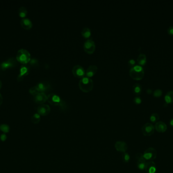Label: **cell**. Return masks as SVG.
Wrapping results in <instances>:
<instances>
[{"label": "cell", "instance_id": "cell-1", "mask_svg": "<svg viewBox=\"0 0 173 173\" xmlns=\"http://www.w3.org/2000/svg\"><path fill=\"white\" fill-rule=\"evenodd\" d=\"M79 86L83 92L89 93L93 89V81L91 78L85 76L81 79L79 83Z\"/></svg>", "mask_w": 173, "mask_h": 173}, {"label": "cell", "instance_id": "cell-2", "mask_svg": "<svg viewBox=\"0 0 173 173\" xmlns=\"http://www.w3.org/2000/svg\"><path fill=\"white\" fill-rule=\"evenodd\" d=\"M130 76L136 80H141L144 76V70L142 66L135 65L130 70Z\"/></svg>", "mask_w": 173, "mask_h": 173}, {"label": "cell", "instance_id": "cell-3", "mask_svg": "<svg viewBox=\"0 0 173 173\" xmlns=\"http://www.w3.org/2000/svg\"><path fill=\"white\" fill-rule=\"evenodd\" d=\"M16 59L20 63L26 65L31 60V55L29 51L24 49H21L18 51Z\"/></svg>", "mask_w": 173, "mask_h": 173}, {"label": "cell", "instance_id": "cell-4", "mask_svg": "<svg viewBox=\"0 0 173 173\" xmlns=\"http://www.w3.org/2000/svg\"><path fill=\"white\" fill-rule=\"evenodd\" d=\"M17 65V61L16 59L14 57H11L5 61L2 62L0 65V67L2 70L5 71L7 69L15 67Z\"/></svg>", "mask_w": 173, "mask_h": 173}, {"label": "cell", "instance_id": "cell-5", "mask_svg": "<svg viewBox=\"0 0 173 173\" xmlns=\"http://www.w3.org/2000/svg\"><path fill=\"white\" fill-rule=\"evenodd\" d=\"M143 155L146 160L152 161L157 156V151L154 148L149 147L144 151Z\"/></svg>", "mask_w": 173, "mask_h": 173}, {"label": "cell", "instance_id": "cell-6", "mask_svg": "<svg viewBox=\"0 0 173 173\" xmlns=\"http://www.w3.org/2000/svg\"><path fill=\"white\" fill-rule=\"evenodd\" d=\"M47 100L48 102L54 106H60L62 105V100L58 95L51 93L47 96Z\"/></svg>", "mask_w": 173, "mask_h": 173}, {"label": "cell", "instance_id": "cell-7", "mask_svg": "<svg viewBox=\"0 0 173 173\" xmlns=\"http://www.w3.org/2000/svg\"><path fill=\"white\" fill-rule=\"evenodd\" d=\"M154 126L151 123H146L141 128L142 134L145 136H150L154 133Z\"/></svg>", "mask_w": 173, "mask_h": 173}, {"label": "cell", "instance_id": "cell-8", "mask_svg": "<svg viewBox=\"0 0 173 173\" xmlns=\"http://www.w3.org/2000/svg\"><path fill=\"white\" fill-rule=\"evenodd\" d=\"M84 49L86 53L93 54L95 51L96 45L95 42L91 39H88L84 44Z\"/></svg>", "mask_w": 173, "mask_h": 173}, {"label": "cell", "instance_id": "cell-9", "mask_svg": "<svg viewBox=\"0 0 173 173\" xmlns=\"http://www.w3.org/2000/svg\"><path fill=\"white\" fill-rule=\"evenodd\" d=\"M72 72L75 77L79 78H82L85 76L86 71L81 65H76L72 68Z\"/></svg>", "mask_w": 173, "mask_h": 173}, {"label": "cell", "instance_id": "cell-10", "mask_svg": "<svg viewBox=\"0 0 173 173\" xmlns=\"http://www.w3.org/2000/svg\"><path fill=\"white\" fill-rule=\"evenodd\" d=\"M37 112L40 116H47L50 113V107L48 105H40L37 108Z\"/></svg>", "mask_w": 173, "mask_h": 173}, {"label": "cell", "instance_id": "cell-11", "mask_svg": "<svg viewBox=\"0 0 173 173\" xmlns=\"http://www.w3.org/2000/svg\"><path fill=\"white\" fill-rule=\"evenodd\" d=\"M30 68L28 65H22L20 69L19 74L18 76V81H21L24 79V78L25 76H27L29 73Z\"/></svg>", "mask_w": 173, "mask_h": 173}, {"label": "cell", "instance_id": "cell-12", "mask_svg": "<svg viewBox=\"0 0 173 173\" xmlns=\"http://www.w3.org/2000/svg\"><path fill=\"white\" fill-rule=\"evenodd\" d=\"M35 86L37 87L40 93H45L51 89L50 83L46 81H42L38 83Z\"/></svg>", "mask_w": 173, "mask_h": 173}, {"label": "cell", "instance_id": "cell-13", "mask_svg": "<svg viewBox=\"0 0 173 173\" xmlns=\"http://www.w3.org/2000/svg\"><path fill=\"white\" fill-rule=\"evenodd\" d=\"M115 149L117 151L124 153L128 150V145L126 142L122 141H118L116 142L115 145Z\"/></svg>", "mask_w": 173, "mask_h": 173}, {"label": "cell", "instance_id": "cell-14", "mask_svg": "<svg viewBox=\"0 0 173 173\" xmlns=\"http://www.w3.org/2000/svg\"><path fill=\"white\" fill-rule=\"evenodd\" d=\"M34 101L37 104H43L47 100V95L45 93H40L34 96Z\"/></svg>", "mask_w": 173, "mask_h": 173}, {"label": "cell", "instance_id": "cell-15", "mask_svg": "<svg viewBox=\"0 0 173 173\" xmlns=\"http://www.w3.org/2000/svg\"><path fill=\"white\" fill-rule=\"evenodd\" d=\"M146 173H155L156 171V165L153 161H148L146 163L145 169Z\"/></svg>", "mask_w": 173, "mask_h": 173}, {"label": "cell", "instance_id": "cell-16", "mask_svg": "<svg viewBox=\"0 0 173 173\" xmlns=\"http://www.w3.org/2000/svg\"><path fill=\"white\" fill-rule=\"evenodd\" d=\"M154 128L157 132L160 133H163L167 130V126L165 122L158 121L155 124Z\"/></svg>", "mask_w": 173, "mask_h": 173}, {"label": "cell", "instance_id": "cell-17", "mask_svg": "<svg viewBox=\"0 0 173 173\" xmlns=\"http://www.w3.org/2000/svg\"><path fill=\"white\" fill-rule=\"evenodd\" d=\"M97 70L98 68L96 65H91L87 69L85 76L89 78L93 77L94 75H95Z\"/></svg>", "mask_w": 173, "mask_h": 173}, {"label": "cell", "instance_id": "cell-18", "mask_svg": "<svg viewBox=\"0 0 173 173\" xmlns=\"http://www.w3.org/2000/svg\"><path fill=\"white\" fill-rule=\"evenodd\" d=\"M20 24L22 27L25 30H30L33 27V23L31 20L27 18H22L20 21Z\"/></svg>", "mask_w": 173, "mask_h": 173}, {"label": "cell", "instance_id": "cell-19", "mask_svg": "<svg viewBox=\"0 0 173 173\" xmlns=\"http://www.w3.org/2000/svg\"><path fill=\"white\" fill-rule=\"evenodd\" d=\"M137 61L138 65L140 66H144L146 64V61H147L146 55L143 53H140V54L138 55Z\"/></svg>", "mask_w": 173, "mask_h": 173}, {"label": "cell", "instance_id": "cell-20", "mask_svg": "<svg viewBox=\"0 0 173 173\" xmlns=\"http://www.w3.org/2000/svg\"><path fill=\"white\" fill-rule=\"evenodd\" d=\"M165 100L167 104L173 103V91H168L165 96Z\"/></svg>", "mask_w": 173, "mask_h": 173}, {"label": "cell", "instance_id": "cell-21", "mask_svg": "<svg viewBox=\"0 0 173 173\" xmlns=\"http://www.w3.org/2000/svg\"><path fill=\"white\" fill-rule=\"evenodd\" d=\"M133 92L136 96H139L142 92V86L139 83H135L133 86Z\"/></svg>", "mask_w": 173, "mask_h": 173}, {"label": "cell", "instance_id": "cell-22", "mask_svg": "<svg viewBox=\"0 0 173 173\" xmlns=\"http://www.w3.org/2000/svg\"><path fill=\"white\" fill-rule=\"evenodd\" d=\"M81 33H82V36L83 37L86 38V39H88L91 36V31L89 28H85L82 30Z\"/></svg>", "mask_w": 173, "mask_h": 173}, {"label": "cell", "instance_id": "cell-23", "mask_svg": "<svg viewBox=\"0 0 173 173\" xmlns=\"http://www.w3.org/2000/svg\"><path fill=\"white\" fill-rule=\"evenodd\" d=\"M27 13L28 12H27V9L24 7H21L18 9L19 16L20 17H22V18H24L25 16H26Z\"/></svg>", "mask_w": 173, "mask_h": 173}, {"label": "cell", "instance_id": "cell-24", "mask_svg": "<svg viewBox=\"0 0 173 173\" xmlns=\"http://www.w3.org/2000/svg\"><path fill=\"white\" fill-rule=\"evenodd\" d=\"M31 120L33 124H38L41 120V116L38 113H35L31 117Z\"/></svg>", "mask_w": 173, "mask_h": 173}, {"label": "cell", "instance_id": "cell-25", "mask_svg": "<svg viewBox=\"0 0 173 173\" xmlns=\"http://www.w3.org/2000/svg\"><path fill=\"white\" fill-rule=\"evenodd\" d=\"M160 119V116L158 113H153L151 115L150 117V120L151 121L152 123H156L158 122V120Z\"/></svg>", "mask_w": 173, "mask_h": 173}, {"label": "cell", "instance_id": "cell-26", "mask_svg": "<svg viewBox=\"0 0 173 173\" xmlns=\"http://www.w3.org/2000/svg\"><path fill=\"white\" fill-rule=\"evenodd\" d=\"M146 163V161L145 159L137 161V167H138V169L140 170H144Z\"/></svg>", "mask_w": 173, "mask_h": 173}, {"label": "cell", "instance_id": "cell-27", "mask_svg": "<svg viewBox=\"0 0 173 173\" xmlns=\"http://www.w3.org/2000/svg\"><path fill=\"white\" fill-rule=\"evenodd\" d=\"M0 130L4 133V134L8 133L10 131L9 126L6 124H2L0 125Z\"/></svg>", "mask_w": 173, "mask_h": 173}, {"label": "cell", "instance_id": "cell-28", "mask_svg": "<svg viewBox=\"0 0 173 173\" xmlns=\"http://www.w3.org/2000/svg\"><path fill=\"white\" fill-rule=\"evenodd\" d=\"M29 92L31 95H33V96H35L37 94L40 93V91H39L36 86L32 87L31 89H29Z\"/></svg>", "mask_w": 173, "mask_h": 173}, {"label": "cell", "instance_id": "cell-29", "mask_svg": "<svg viewBox=\"0 0 173 173\" xmlns=\"http://www.w3.org/2000/svg\"><path fill=\"white\" fill-rule=\"evenodd\" d=\"M163 94V91L161 89H156L155 91H154V96L156 98H160V96H161Z\"/></svg>", "mask_w": 173, "mask_h": 173}, {"label": "cell", "instance_id": "cell-30", "mask_svg": "<svg viewBox=\"0 0 173 173\" xmlns=\"http://www.w3.org/2000/svg\"><path fill=\"white\" fill-rule=\"evenodd\" d=\"M122 158H123V161H124V163H128L130 159L129 154L126 152L123 153Z\"/></svg>", "mask_w": 173, "mask_h": 173}, {"label": "cell", "instance_id": "cell-31", "mask_svg": "<svg viewBox=\"0 0 173 173\" xmlns=\"http://www.w3.org/2000/svg\"><path fill=\"white\" fill-rule=\"evenodd\" d=\"M134 102L136 104L138 105L140 104L141 102H142V99L141 98V97L139 96H136L135 97L133 100Z\"/></svg>", "mask_w": 173, "mask_h": 173}, {"label": "cell", "instance_id": "cell-32", "mask_svg": "<svg viewBox=\"0 0 173 173\" xmlns=\"http://www.w3.org/2000/svg\"><path fill=\"white\" fill-rule=\"evenodd\" d=\"M135 157H136V159L137 160V161L145 159H144V157H143V154L141 153H138L136 154Z\"/></svg>", "mask_w": 173, "mask_h": 173}, {"label": "cell", "instance_id": "cell-33", "mask_svg": "<svg viewBox=\"0 0 173 173\" xmlns=\"http://www.w3.org/2000/svg\"><path fill=\"white\" fill-rule=\"evenodd\" d=\"M135 63L136 62L135 61L134 59H131L130 60H129L128 61V65L129 66L131 67V68L134 67L135 66Z\"/></svg>", "mask_w": 173, "mask_h": 173}, {"label": "cell", "instance_id": "cell-34", "mask_svg": "<svg viewBox=\"0 0 173 173\" xmlns=\"http://www.w3.org/2000/svg\"><path fill=\"white\" fill-rule=\"evenodd\" d=\"M167 33L170 35H173V26L170 27L169 28L167 29Z\"/></svg>", "mask_w": 173, "mask_h": 173}, {"label": "cell", "instance_id": "cell-35", "mask_svg": "<svg viewBox=\"0 0 173 173\" xmlns=\"http://www.w3.org/2000/svg\"><path fill=\"white\" fill-rule=\"evenodd\" d=\"M7 136H6V135L5 134H2L1 135V137H0L1 140L3 142L5 141L6 139H7Z\"/></svg>", "mask_w": 173, "mask_h": 173}, {"label": "cell", "instance_id": "cell-36", "mask_svg": "<svg viewBox=\"0 0 173 173\" xmlns=\"http://www.w3.org/2000/svg\"><path fill=\"white\" fill-rule=\"evenodd\" d=\"M3 96H2L1 94L0 93V106H1V105L3 103Z\"/></svg>", "mask_w": 173, "mask_h": 173}, {"label": "cell", "instance_id": "cell-37", "mask_svg": "<svg viewBox=\"0 0 173 173\" xmlns=\"http://www.w3.org/2000/svg\"><path fill=\"white\" fill-rule=\"evenodd\" d=\"M152 92V91L151 89H147V91H146V93H147V94H151Z\"/></svg>", "mask_w": 173, "mask_h": 173}, {"label": "cell", "instance_id": "cell-38", "mask_svg": "<svg viewBox=\"0 0 173 173\" xmlns=\"http://www.w3.org/2000/svg\"><path fill=\"white\" fill-rule=\"evenodd\" d=\"M170 124L171 125V126L173 127V119H172L170 121Z\"/></svg>", "mask_w": 173, "mask_h": 173}, {"label": "cell", "instance_id": "cell-39", "mask_svg": "<svg viewBox=\"0 0 173 173\" xmlns=\"http://www.w3.org/2000/svg\"><path fill=\"white\" fill-rule=\"evenodd\" d=\"M2 82L1 80H0V89H1V87H2Z\"/></svg>", "mask_w": 173, "mask_h": 173}]
</instances>
